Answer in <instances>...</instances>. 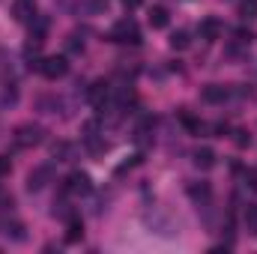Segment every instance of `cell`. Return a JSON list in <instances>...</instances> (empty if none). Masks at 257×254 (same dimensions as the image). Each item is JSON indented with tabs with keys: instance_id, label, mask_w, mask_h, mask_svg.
<instances>
[{
	"instance_id": "24",
	"label": "cell",
	"mask_w": 257,
	"mask_h": 254,
	"mask_svg": "<svg viewBox=\"0 0 257 254\" xmlns=\"http://www.w3.org/2000/svg\"><path fill=\"white\" fill-rule=\"evenodd\" d=\"M248 186L257 189V171H248Z\"/></svg>"
},
{
	"instance_id": "9",
	"label": "cell",
	"mask_w": 257,
	"mask_h": 254,
	"mask_svg": "<svg viewBox=\"0 0 257 254\" xmlns=\"http://www.w3.org/2000/svg\"><path fill=\"white\" fill-rule=\"evenodd\" d=\"M227 96H230V90L221 87V84H209V87H203V102H209V105H221Z\"/></svg>"
},
{
	"instance_id": "20",
	"label": "cell",
	"mask_w": 257,
	"mask_h": 254,
	"mask_svg": "<svg viewBox=\"0 0 257 254\" xmlns=\"http://www.w3.org/2000/svg\"><path fill=\"white\" fill-rule=\"evenodd\" d=\"M66 48H69L72 54H81V51H84V39H81L78 33H72V36L66 39Z\"/></svg>"
},
{
	"instance_id": "22",
	"label": "cell",
	"mask_w": 257,
	"mask_h": 254,
	"mask_svg": "<svg viewBox=\"0 0 257 254\" xmlns=\"http://www.w3.org/2000/svg\"><path fill=\"white\" fill-rule=\"evenodd\" d=\"M9 171H12V162H9L6 156H0V177H6Z\"/></svg>"
},
{
	"instance_id": "17",
	"label": "cell",
	"mask_w": 257,
	"mask_h": 254,
	"mask_svg": "<svg viewBox=\"0 0 257 254\" xmlns=\"http://www.w3.org/2000/svg\"><path fill=\"white\" fill-rule=\"evenodd\" d=\"M189 197H192V200H206V197H209V186H206V183H200V186L192 183V186H189Z\"/></svg>"
},
{
	"instance_id": "14",
	"label": "cell",
	"mask_w": 257,
	"mask_h": 254,
	"mask_svg": "<svg viewBox=\"0 0 257 254\" xmlns=\"http://www.w3.org/2000/svg\"><path fill=\"white\" fill-rule=\"evenodd\" d=\"M242 221H245V230H248L251 236H257V206H254V203H248V209H245Z\"/></svg>"
},
{
	"instance_id": "5",
	"label": "cell",
	"mask_w": 257,
	"mask_h": 254,
	"mask_svg": "<svg viewBox=\"0 0 257 254\" xmlns=\"http://www.w3.org/2000/svg\"><path fill=\"white\" fill-rule=\"evenodd\" d=\"M197 33H200V39H209V42H212V39H218V36L224 33V24H221L215 15H209V18H203V21H200Z\"/></svg>"
},
{
	"instance_id": "23",
	"label": "cell",
	"mask_w": 257,
	"mask_h": 254,
	"mask_svg": "<svg viewBox=\"0 0 257 254\" xmlns=\"http://www.w3.org/2000/svg\"><path fill=\"white\" fill-rule=\"evenodd\" d=\"M236 39H239V42H251L254 33H251V30H236Z\"/></svg>"
},
{
	"instance_id": "7",
	"label": "cell",
	"mask_w": 257,
	"mask_h": 254,
	"mask_svg": "<svg viewBox=\"0 0 257 254\" xmlns=\"http://www.w3.org/2000/svg\"><path fill=\"white\" fill-rule=\"evenodd\" d=\"M108 96H111V90H108V81H96V84L87 90V99H90V105H93V108H105Z\"/></svg>"
},
{
	"instance_id": "25",
	"label": "cell",
	"mask_w": 257,
	"mask_h": 254,
	"mask_svg": "<svg viewBox=\"0 0 257 254\" xmlns=\"http://www.w3.org/2000/svg\"><path fill=\"white\" fill-rule=\"evenodd\" d=\"M123 6H126V9H138V6H141V0H123Z\"/></svg>"
},
{
	"instance_id": "2",
	"label": "cell",
	"mask_w": 257,
	"mask_h": 254,
	"mask_svg": "<svg viewBox=\"0 0 257 254\" xmlns=\"http://www.w3.org/2000/svg\"><path fill=\"white\" fill-rule=\"evenodd\" d=\"M42 141H45V129H42V126L27 123V126H18V129H15V147H21V150L39 147Z\"/></svg>"
},
{
	"instance_id": "16",
	"label": "cell",
	"mask_w": 257,
	"mask_h": 254,
	"mask_svg": "<svg viewBox=\"0 0 257 254\" xmlns=\"http://www.w3.org/2000/svg\"><path fill=\"white\" fill-rule=\"evenodd\" d=\"M239 15H242L245 21L257 18V0H239Z\"/></svg>"
},
{
	"instance_id": "3",
	"label": "cell",
	"mask_w": 257,
	"mask_h": 254,
	"mask_svg": "<svg viewBox=\"0 0 257 254\" xmlns=\"http://www.w3.org/2000/svg\"><path fill=\"white\" fill-rule=\"evenodd\" d=\"M36 66H39V72H42L48 81H57V78H63L66 72H69L66 57H57V54H51V57H42Z\"/></svg>"
},
{
	"instance_id": "1",
	"label": "cell",
	"mask_w": 257,
	"mask_h": 254,
	"mask_svg": "<svg viewBox=\"0 0 257 254\" xmlns=\"http://www.w3.org/2000/svg\"><path fill=\"white\" fill-rule=\"evenodd\" d=\"M108 39H111V42H120V45H138V42H141V27H138L132 18H120V21L111 27Z\"/></svg>"
},
{
	"instance_id": "10",
	"label": "cell",
	"mask_w": 257,
	"mask_h": 254,
	"mask_svg": "<svg viewBox=\"0 0 257 254\" xmlns=\"http://www.w3.org/2000/svg\"><path fill=\"white\" fill-rule=\"evenodd\" d=\"M194 165H197L200 171H209V168H215V150H209V147H200V150H194Z\"/></svg>"
},
{
	"instance_id": "6",
	"label": "cell",
	"mask_w": 257,
	"mask_h": 254,
	"mask_svg": "<svg viewBox=\"0 0 257 254\" xmlns=\"http://www.w3.org/2000/svg\"><path fill=\"white\" fill-rule=\"evenodd\" d=\"M51 174H54V168H51V165H42V168L30 171V177H27V189H30V191L45 189V183L51 180Z\"/></svg>"
},
{
	"instance_id": "19",
	"label": "cell",
	"mask_w": 257,
	"mask_h": 254,
	"mask_svg": "<svg viewBox=\"0 0 257 254\" xmlns=\"http://www.w3.org/2000/svg\"><path fill=\"white\" fill-rule=\"evenodd\" d=\"M108 6H111V0H87V9H90L93 15H105Z\"/></svg>"
},
{
	"instance_id": "13",
	"label": "cell",
	"mask_w": 257,
	"mask_h": 254,
	"mask_svg": "<svg viewBox=\"0 0 257 254\" xmlns=\"http://www.w3.org/2000/svg\"><path fill=\"white\" fill-rule=\"evenodd\" d=\"M45 33H48V18L45 15H33V21H30V36H36V39H45Z\"/></svg>"
},
{
	"instance_id": "12",
	"label": "cell",
	"mask_w": 257,
	"mask_h": 254,
	"mask_svg": "<svg viewBox=\"0 0 257 254\" xmlns=\"http://www.w3.org/2000/svg\"><path fill=\"white\" fill-rule=\"evenodd\" d=\"M81 239H84V224H81V218H72L69 227H66V242L75 245V242H81Z\"/></svg>"
},
{
	"instance_id": "18",
	"label": "cell",
	"mask_w": 257,
	"mask_h": 254,
	"mask_svg": "<svg viewBox=\"0 0 257 254\" xmlns=\"http://www.w3.org/2000/svg\"><path fill=\"white\" fill-rule=\"evenodd\" d=\"M51 153H54V159H57V162H69V159H72V147L63 144V141H60V144H54V150H51Z\"/></svg>"
},
{
	"instance_id": "21",
	"label": "cell",
	"mask_w": 257,
	"mask_h": 254,
	"mask_svg": "<svg viewBox=\"0 0 257 254\" xmlns=\"http://www.w3.org/2000/svg\"><path fill=\"white\" fill-rule=\"evenodd\" d=\"M233 144H236V147H248V144H251V135H248L245 129H236V132H233Z\"/></svg>"
},
{
	"instance_id": "4",
	"label": "cell",
	"mask_w": 257,
	"mask_h": 254,
	"mask_svg": "<svg viewBox=\"0 0 257 254\" xmlns=\"http://www.w3.org/2000/svg\"><path fill=\"white\" fill-rule=\"evenodd\" d=\"M90 189H93V183H90V177H87L84 171H72V174H69L66 191H72V194H87Z\"/></svg>"
},
{
	"instance_id": "15",
	"label": "cell",
	"mask_w": 257,
	"mask_h": 254,
	"mask_svg": "<svg viewBox=\"0 0 257 254\" xmlns=\"http://www.w3.org/2000/svg\"><path fill=\"white\" fill-rule=\"evenodd\" d=\"M189 42H192V39H189V33H186V30L171 33V48H174V51H186V48H189Z\"/></svg>"
},
{
	"instance_id": "8",
	"label": "cell",
	"mask_w": 257,
	"mask_h": 254,
	"mask_svg": "<svg viewBox=\"0 0 257 254\" xmlns=\"http://www.w3.org/2000/svg\"><path fill=\"white\" fill-rule=\"evenodd\" d=\"M12 15H15V21H33L36 3H33V0H15V3H12Z\"/></svg>"
},
{
	"instance_id": "11",
	"label": "cell",
	"mask_w": 257,
	"mask_h": 254,
	"mask_svg": "<svg viewBox=\"0 0 257 254\" xmlns=\"http://www.w3.org/2000/svg\"><path fill=\"white\" fill-rule=\"evenodd\" d=\"M150 27H153V30L168 27V9H165V6H153V9H150Z\"/></svg>"
}]
</instances>
